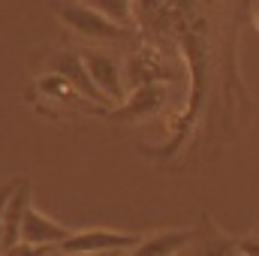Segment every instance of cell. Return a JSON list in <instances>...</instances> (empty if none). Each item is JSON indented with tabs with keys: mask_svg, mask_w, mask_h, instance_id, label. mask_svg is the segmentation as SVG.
Returning <instances> with one entry per match:
<instances>
[{
	"mask_svg": "<svg viewBox=\"0 0 259 256\" xmlns=\"http://www.w3.org/2000/svg\"><path fill=\"white\" fill-rule=\"evenodd\" d=\"M139 241V235L130 232H115V229H81V232H69V238L61 241V253L75 256V253H97V250H130Z\"/></svg>",
	"mask_w": 259,
	"mask_h": 256,
	"instance_id": "obj_1",
	"label": "cell"
},
{
	"mask_svg": "<svg viewBox=\"0 0 259 256\" xmlns=\"http://www.w3.org/2000/svg\"><path fill=\"white\" fill-rule=\"evenodd\" d=\"M61 18H64L66 27H72L75 33L88 36V39H121L127 30L112 24L103 12H97L91 3H69L61 9Z\"/></svg>",
	"mask_w": 259,
	"mask_h": 256,
	"instance_id": "obj_2",
	"label": "cell"
},
{
	"mask_svg": "<svg viewBox=\"0 0 259 256\" xmlns=\"http://www.w3.org/2000/svg\"><path fill=\"white\" fill-rule=\"evenodd\" d=\"M81 58H84V66H88L94 84L103 91V97L112 106H121L127 100V88H124V78L127 75H124V66L118 64L112 55H106V52H88Z\"/></svg>",
	"mask_w": 259,
	"mask_h": 256,
	"instance_id": "obj_3",
	"label": "cell"
},
{
	"mask_svg": "<svg viewBox=\"0 0 259 256\" xmlns=\"http://www.w3.org/2000/svg\"><path fill=\"white\" fill-rule=\"evenodd\" d=\"M55 72H58V75H64L66 81L78 91V97H81V100L97 103V106H112V103L103 97V91L94 84V78H91V72H88V66H84V58H81V55H75V52L61 55V58L55 61Z\"/></svg>",
	"mask_w": 259,
	"mask_h": 256,
	"instance_id": "obj_4",
	"label": "cell"
},
{
	"mask_svg": "<svg viewBox=\"0 0 259 256\" xmlns=\"http://www.w3.org/2000/svg\"><path fill=\"white\" fill-rule=\"evenodd\" d=\"M69 238V229L64 223L46 217L39 208H27L24 214V226H21V241L27 244H36V247H61V241Z\"/></svg>",
	"mask_w": 259,
	"mask_h": 256,
	"instance_id": "obj_5",
	"label": "cell"
},
{
	"mask_svg": "<svg viewBox=\"0 0 259 256\" xmlns=\"http://www.w3.org/2000/svg\"><path fill=\"white\" fill-rule=\"evenodd\" d=\"M30 208V184L27 181H15V187L9 193V202L3 208V232H0V250L12 247L21 241V226H24V214Z\"/></svg>",
	"mask_w": 259,
	"mask_h": 256,
	"instance_id": "obj_6",
	"label": "cell"
},
{
	"mask_svg": "<svg viewBox=\"0 0 259 256\" xmlns=\"http://www.w3.org/2000/svg\"><path fill=\"white\" fill-rule=\"evenodd\" d=\"M193 241V229H163L148 238H139L127 256H181Z\"/></svg>",
	"mask_w": 259,
	"mask_h": 256,
	"instance_id": "obj_7",
	"label": "cell"
},
{
	"mask_svg": "<svg viewBox=\"0 0 259 256\" xmlns=\"http://www.w3.org/2000/svg\"><path fill=\"white\" fill-rule=\"evenodd\" d=\"M169 78V66L160 49H139L127 64V81L133 88H142V84H154V81H166Z\"/></svg>",
	"mask_w": 259,
	"mask_h": 256,
	"instance_id": "obj_8",
	"label": "cell"
},
{
	"mask_svg": "<svg viewBox=\"0 0 259 256\" xmlns=\"http://www.w3.org/2000/svg\"><path fill=\"white\" fill-rule=\"evenodd\" d=\"M163 103H166V84H163V81L142 84V88H133V97H127V100L121 103V112H112V118L142 121V118L154 115Z\"/></svg>",
	"mask_w": 259,
	"mask_h": 256,
	"instance_id": "obj_9",
	"label": "cell"
},
{
	"mask_svg": "<svg viewBox=\"0 0 259 256\" xmlns=\"http://www.w3.org/2000/svg\"><path fill=\"white\" fill-rule=\"evenodd\" d=\"M193 244L196 253L193 256H241V247H238V238H229L223 235L220 229L211 226V220H205V229L202 232H193Z\"/></svg>",
	"mask_w": 259,
	"mask_h": 256,
	"instance_id": "obj_10",
	"label": "cell"
},
{
	"mask_svg": "<svg viewBox=\"0 0 259 256\" xmlns=\"http://www.w3.org/2000/svg\"><path fill=\"white\" fill-rule=\"evenodd\" d=\"M88 3L124 30L133 24V0H88Z\"/></svg>",
	"mask_w": 259,
	"mask_h": 256,
	"instance_id": "obj_11",
	"label": "cell"
},
{
	"mask_svg": "<svg viewBox=\"0 0 259 256\" xmlns=\"http://www.w3.org/2000/svg\"><path fill=\"white\" fill-rule=\"evenodd\" d=\"M39 253H42V247L27 244V241H18V244H12V247L0 250V256H39Z\"/></svg>",
	"mask_w": 259,
	"mask_h": 256,
	"instance_id": "obj_12",
	"label": "cell"
},
{
	"mask_svg": "<svg viewBox=\"0 0 259 256\" xmlns=\"http://www.w3.org/2000/svg\"><path fill=\"white\" fill-rule=\"evenodd\" d=\"M238 247H241V256H259V235L238 238Z\"/></svg>",
	"mask_w": 259,
	"mask_h": 256,
	"instance_id": "obj_13",
	"label": "cell"
},
{
	"mask_svg": "<svg viewBox=\"0 0 259 256\" xmlns=\"http://www.w3.org/2000/svg\"><path fill=\"white\" fill-rule=\"evenodd\" d=\"M75 256H127V250H97V253H75Z\"/></svg>",
	"mask_w": 259,
	"mask_h": 256,
	"instance_id": "obj_14",
	"label": "cell"
},
{
	"mask_svg": "<svg viewBox=\"0 0 259 256\" xmlns=\"http://www.w3.org/2000/svg\"><path fill=\"white\" fill-rule=\"evenodd\" d=\"M39 256H64V253H61L58 247H42V253H39Z\"/></svg>",
	"mask_w": 259,
	"mask_h": 256,
	"instance_id": "obj_15",
	"label": "cell"
},
{
	"mask_svg": "<svg viewBox=\"0 0 259 256\" xmlns=\"http://www.w3.org/2000/svg\"><path fill=\"white\" fill-rule=\"evenodd\" d=\"M256 27H259V15H256Z\"/></svg>",
	"mask_w": 259,
	"mask_h": 256,
	"instance_id": "obj_16",
	"label": "cell"
}]
</instances>
